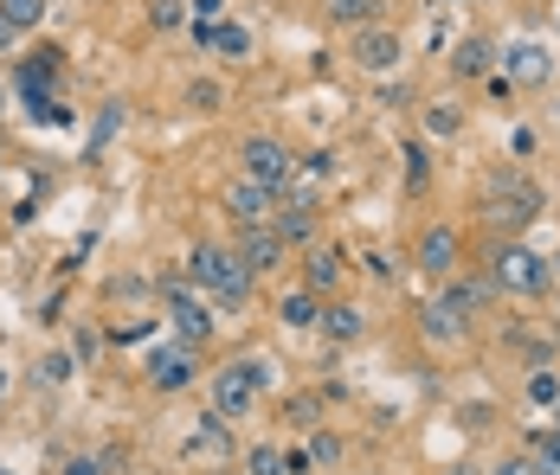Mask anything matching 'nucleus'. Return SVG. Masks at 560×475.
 Masks as SVG:
<instances>
[{
    "label": "nucleus",
    "mask_w": 560,
    "mask_h": 475,
    "mask_svg": "<svg viewBox=\"0 0 560 475\" xmlns=\"http://www.w3.org/2000/svg\"><path fill=\"white\" fill-rule=\"evenodd\" d=\"M341 276H348V258H341L336 245H316V251L303 258V289H310V296H336Z\"/></svg>",
    "instance_id": "nucleus-15"
},
{
    "label": "nucleus",
    "mask_w": 560,
    "mask_h": 475,
    "mask_svg": "<svg viewBox=\"0 0 560 475\" xmlns=\"http://www.w3.org/2000/svg\"><path fill=\"white\" fill-rule=\"evenodd\" d=\"M187 463H207V470H220V463H232V430H225L220 412H207L200 418V430H187Z\"/></svg>",
    "instance_id": "nucleus-13"
},
{
    "label": "nucleus",
    "mask_w": 560,
    "mask_h": 475,
    "mask_svg": "<svg viewBox=\"0 0 560 475\" xmlns=\"http://www.w3.org/2000/svg\"><path fill=\"white\" fill-rule=\"evenodd\" d=\"M497 64H503V78L515 84V91H541V84L555 78L560 58L548 52V46H535V39H509L503 52H497Z\"/></svg>",
    "instance_id": "nucleus-9"
},
{
    "label": "nucleus",
    "mask_w": 560,
    "mask_h": 475,
    "mask_svg": "<svg viewBox=\"0 0 560 475\" xmlns=\"http://www.w3.org/2000/svg\"><path fill=\"white\" fill-rule=\"evenodd\" d=\"M7 385H13V379H7V367H0V399H7Z\"/></svg>",
    "instance_id": "nucleus-37"
},
{
    "label": "nucleus",
    "mask_w": 560,
    "mask_h": 475,
    "mask_svg": "<svg viewBox=\"0 0 560 475\" xmlns=\"http://www.w3.org/2000/svg\"><path fill=\"white\" fill-rule=\"evenodd\" d=\"M296 167H303V161L290 155L278 135H252V142L238 149V174H252V180H265V187H278V193L296 180Z\"/></svg>",
    "instance_id": "nucleus-6"
},
{
    "label": "nucleus",
    "mask_w": 560,
    "mask_h": 475,
    "mask_svg": "<svg viewBox=\"0 0 560 475\" xmlns=\"http://www.w3.org/2000/svg\"><path fill=\"white\" fill-rule=\"evenodd\" d=\"M290 424H303V430H310V424H316V405H310V399H296V405H290Z\"/></svg>",
    "instance_id": "nucleus-35"
},
{
    "label": "nucleus",
    "mask_w": 560,
    "mask_h": 475,
    "mask_svg": "<svg viewBox=\"0 0 560 475\" xmlns=\"http://www.w3.org/2000/svg\"><path fill=\"white\" fill-rule=\"evenodd\" d=\"M399 161H406V187H412V193H425V187H432V161H425V149L412 142Z\"/></svg>",
    "instance_id": "nucleus-27"
},
{
    "label": "nucleus",
    "mask_w": 560,
    "mask_h": 475,
    "mask_svg": "<svg viewBox=\"0 0 560 475\" xmlns=\"http://www.w3.org/2000/svg\"><path fill=\"white\" fill-rule=\"evenodd\" d=\"M0 104H7V91H0Z\"/></svg>",
    "instance_id": "nucleus-40"
},
{
    "label": "nucleus",
    "mask_w": 560,
    "mask_h": 475,
    "mask_svg": "<svg viewBox=\"0 0 560 475\" xmlns=\"http://www.w3.org/2000/svg\"><path fill=\"white\" fill-rule=\"evenodd\" d=\"M187 104H194V109H220V84H194V91H187Z\"/></svg>",
    "instance_id": "nucleus-32"
},
{
    "label": "nucleus",
    "mask_w": 560,
    "mask_h": 475,
    "mask_svg": "<svg viewBox=\"0 0 560 475\" xmlns=\"http://www.w3.org/2000/svg\"><path fill=\"white\" fill-rule=\"evenodd\" d=\"M354 64L374 71V78H387V71L406 64V39L387 33V26H361V33H354Z\"/></svg>",
    "instance_id": "nucleus-11"
},
{
    "label": "nucleus",
    "mask_w": 560,
    "mask_h": 475,
    "mask_svg": "<svg viewBox=\"0 0 560 475\" xmlns=\"http://www.w3.org/2000/svg\"><path fill=\"white\" fill-rule=\"evenodd\" d=\"M104 470H110L104 456H71V463H65L58 475H104Z\"/></svg>",
    "instance_id": "nucleus-31"
},
{
    "label": "nucleus",
    "mask_w": 560,
    "mask_h": 475,
    "mask_svg": "<svg viewBox=\"0 0 560 475\" xmlns=\"http://www.w3.org/2000/svg\"><path fill=\"white\" fill-rule=\"evenodd\" d=\"M548 20H555V26H560V0H555V13H548Z\"/></svg>",
    "instance_id": "nucleus-39"
},
{
    "label": "nucleus",
    "mask_w": 560,
    "mask_h": 475,
    "mask_svg": "<svg viewBox=\"0 0 560 475\" xmlns=\"http://www.w3.org/2000/svg\"><path fill=\"white\" fill-rule=\"evenodd\" d=\"M162 302H168V321H174V334H180L187 347H207V341H213V302H207L187 276L162 283Z\"/></svg>",
    "instance_id": "nucleus-4"
},
{
    "label": "nucleus",
    "mask_w": 560,
    "mask_h": 475,
    "mask_svg": "<svg viewBox=\"0 0 560 475\" xmlns=\"http://www.w3.org/2000/svg\"><path fill=\"white\" fill-rule=\"evenodd\" d=\"M535 212H541V187H535L522 167H509V174H497V180H490V193H483V218H490V225L522 231Z\"/></svg>",
    "instance_id": "nucleus-2"
},
{
    "label": "nucleus",
    "mask_w": 560,
    "mask_h": 475,
    "mask_svg": "<svg viewBox=\"0 0 560 475\" xmlns=\"http://www.w3.org/2000/svg\"><path fill=\"white\" fill-rule=\"evenodd\" d=\"M323 334H329L336 347H354V341L368 334V316H361L354 302H323Z\"/></svg>",
    "instance_id": "nucleus-18"
},
{
    "label": "nucleus",
    "mask_w": 560,
    "mask_h": 475,
    "mask_svg": "<svg viewBox=\"0 0 560 475\" xmlns=\"http://www.w3.org/2000/svg\"><path fill=\"white\" fill-rule=\"evenodd\" d=\"M412 258H419V270H425L432 283H451V276H457V258H464V238H457V225H425Z\"/></svg>",
    "instance_id": "nucleus-10"
},
{
    "label": "nucleus",
    "mask_w": 560,
    "mask_h": 475,
    "mask_svg": "<svg viewBox=\"0 0 560 475\" xmlns=\"http://www.w3.org/2000/svg\"><path fill=\"white\" fill-rule=\"evenodd\" d=\"M490 64H497V46L490 39H477V33L457 39V52H451V71L457 78H490Z\"/></svg>",
    "instance_id": "nucleus-20"
},
{
    "label": "nucleus",
    "mask_w": 560,
    "mask_h": 475,
    "mask_svg": "<svg viewBox=\"0 0 560 475\" xmlns=\"http://www.w3.org/2000/svg\"><path fill=\"white\" fill-rule=\"evenodd\" d=\"M0 475H13V470H0Z\"/></svg>",
    "instance_id": "nucleus-41"
},
{
    "label": "nucleus",
    "mask_w": 560,
    "mask_h": 475,
    "mask_svg": "<svg viewBox=\"0 0 560 475\" xmlns=\"http://www.w3.org/2000/svg\"><path fill=\"white\" fill-rule=\"evenodd\" d=\"M39 379H46V385H65V379H71V354H46V360H39Z\"/></svg>",
    "instance_id": "nucleus-30"
},
{
    "label": "nucleus",
    "mask_w": 560,
    "mask_h": 475,
    "mask_svg": "<svg viewBox=\"0 0 560 475\" xmlns=\"http://www.w3.org/2000/svg\"><path fill=\"white\" fill-rule=\"evenodd\" d=\"M368 13H374V0H329V20H336V26H354V33L374 26Z\"/></svg>",
    "instance_id": "nucleus-26"
},
{
    "label": "nucleus",
    "mask_w": 560,
    "mask_h": 475,
    "mask_svg": "<svg viewBox=\"0 0 560 475\" xmlns=\"http://www.w3.org/2000/svg\"><path fill=\"white\" fill-rule=\"evenodd\" d=\"M528 450H535V470H541V475H560V424L535 430V437H528Z\"/></svg>",
    "instance_id": "nucleus-24"
},
{
    "label": "nucleus",
    "mask_w": 560,
    "mask_h": 475,
    "mask_svg": "<svg viewBox=\"0 0 560 475\" xmlns=\"http://www.w3.org/2000/svg\"><path fill=\"white\" fill-rule=\"evenodd\" d=\"M13 39H20V26H13V20H7V13H0V52H7V46H13Z\"/></svg>",
    "instance_id": "nucleus-36"
},
{
    "label": "nucleus",
    "mask_w": 560,
    "mask_h": 475,
    "mask_svg": "<svg viewBox=\"0 0 560 475\" xmlns=\"http://www.w3.org/2000/svg\"><path fill=\"white\" fill-rule=\"evenodd\" d=\"M548 258H535V251H522V245H503L497 251V289L509 296H548L555 289V276H548Z\"/></svg>",
    "instance_id": "nucleus-5"
},
{
    "label": "nucleus",
    "mask_w": 560,
    "mask_h": 475,
    "mask_svg": "<svg viewBox=\"0 0 560 475\" xmlns=\"http://www.w3.org/2000/svg\"><path fill=\"white\" fill-rule=\"evenodd\" d=\"M451 475H477V470H464V463H457V470H451Z\"/></svg>",
    "instance_id": "nucleus-38"
},
{
    "label": "nucleus",
    "mask_w": 560,
    "mask_h": 475,
    "mask_svg": "<svg viewBox=\"0 0 560 475\" xmlns=\"http://www.w3.org/2000/svg\"><path fill=\"white\" fill-rule=\"evenodd\" d=\"M464 328H470V321L457 316L445 296H439V302H425V321H419V334H425L432 347H451V341H464Z\"/></svg>",
    "instance_id": "nucleus-17"
},
{
    "label": "nucleus",
    "mask_w": 560,
    "mask_h": 475,
    "mask_svg": "<svg viewBox=\"0 0 560 475\" xmlns=\"http://www.w3.org/2000/svg\"><path fill=\"white\" fill-rule=\"evenodd\" d=\"M0 13L26 33V26H39V20H46V0H0Z\"/></svg>",
    "instance_id": "nucleus-28"
},
{
    "label": "nucleus",
    "mask_w": 560,
    "mask_h": 475,
    "mask_svg": "<svg viewBox=\"0 0 560 475\" xmlns=\"http://www.w3.org/2000/svg\"><path fill=\"white\" fill-rule=\"evenodd\" d=\"M187 283H194L207 302H220V309H245L258 276L238 264V251H232V245H200V251L187 258Z\"/></svg>",
    "instance_id": "nucleus-1"
},
{
    "label": "nucleus",
    "mask_w": 560,
    "mask_h": 475,
    "mask_svg": "<svg viewBox=\"0 0 560 475\" xmlns=\"http://www.w3.org/2000/svg\"><path fill=\"white\" fill-rule=\"evenodd\" d=\"M425 135H432V142L464 135V109H457V104H425Z\"/></svg>",
    "instance_id": "nucleus-22"
},
{
    "label": "nucleus",
    "mask_w": 560,
    "mask_h": 475,
    "mask_svg": "<svg viewBox=\"0 0 560 475\" xmlns=\"http://www.w3.org/2000/svg\"><path fill=\"white\" fill-rule=\"evenodd\" d=\"M232 251H238V264L252 270V276H265V270L283 264L290 245L278 238V225H238V245H232Z\"/></svg>",
    "instance_id": "nucleus-12"
},
{
    "label": "nucleus",
    "mask_w": 560,
    "mask_h": 475,
    "mask_svg": "<svg viewBox=\"0 0 560 475\" xmlns=\"http://www.w3.org/2000/svg\"><path fill=\"white\" fill-rule=\"evenodd\" d=\"M283 328H296V334H310V328H323V296H310V289H290L278 302Z\"/></svg>",
    "instance_id": "nucleus-21"
},
{
    "label": "nucleus",
    "mask_w": 560,
    "mask_h": 475,
    "mask_svg": "<svg viewBox=\"0 0 560 475\" xmlns=\"http://www.w3.org/2000/svg\"><path fill=\"white\" fill-rule=\"evenodd\" d=\"M252 475H290V450H278V443H252Z\"/></svg>",
    "instance_id": "nucleus-25"
},
{
    "label": "nucleus",
    "mask_w": 560,
    "mask_h": 475,
    "mask_svg": "<svg viewBox=\"0 0 560 475\" xmlns=\"http://www.w3.org/2000/svg\"><path fill=\"white\" fill-rule=\"evenodd\" d=\"M142 372H149V385H155V392H187V385L200 379V347H187V341H168V347H149V360H142Z\"/></svg>",
    "instance_id": "nucleus-7"
},
{
    "label": "nucleus",
    "mask_w": 560,
    "mask_h": 475,
    "mask_svg": "<svg viewBox=\"0 0 560 475\" xmlns=\"http://www.w3.org/2000/svg\"><path fill=\"white\" fill-rule=\"evenodd\" d=\"M52 91H58V58L52 52L26 58V64H20V97H26V109H33V122L52 109Z\"/></svg>",
    "instance_id": "nucleus-14"
},
{
    "label": "nucleus",
    "mask_w": 560,
    "mask_h": 475,
    "mask_svg": "<svg viewBox=\"0 0 560 475\" xmlns=\"http://www.w3.org/2000/svg\"><path fill=\"white\" fill-rule=\"evenodd\" d=\"M490 475H541V470H535V456H503Z\"/></svg>",
    "instance_id": "nucleus-33"
},
{
    "label": "nucleus",
    "mask_w": 560,
    "mask_h": 475,
    "mask_svg": "<svg viewBox=\"0 0 560 475\" xmlns=\"http://www.w3.org/2000/svg\"><path fill=\"white\" fill-rule=\"evenodd\" d=\"M258 392H265V367H258V360H225V367L213 372V412H220L225 424L252 418Z\"/></svg>",
    "instance_id": "nucleus-3"
},
{
    "label": "nucleus",
    "mask_w": 560,
    "mask_h": 475,
    "mask_svg": "<svg viewBox=\"0 0 560 475\" xmlns=\"http://www.w3.org/2000/svg\"><path fill=\"white\" fill-rule=\"evenodd\" d=\"M194 46L213 58H252V33L238 20H220V26H194Z\"/></svg>",
    "instance_id": "nucleus-16"
},
{
    "label": "nucleus",
    "mask_w": 560,
    "mask_h": 475,
    "mask_svg": "<svg viewBox=\"0 0 560 475\" xmlns=\"http://www.w3.org/2000/svg\"><path fill=\"white\" fill-rule=\"evenodd\" d=\"M149 20H155V33H174V26L187 20V7H174V0H155V7H149Z\"/></svg>",
    "instance_id": "nucleus-29"
},
{
    "label": "nucleus",
    "mask_w": 560,
    "mask_h": 475,
    "mask_svg": "<svg viewBox=\"0 0 560 475\" xmlns=\"http://www.w3.org/2000/svg\"><path fill=\"white\" fill-rule=\"evenodd\" d=\"M439 296H445V302H451L464 321H477L483 309H490V283H477V276H451Z\"/></svg>",
    "instance_id": "nucleus-19"
},
{
    "label": "nucleus",
    "mask_w": 560,
    "mask_h": 475,
    "mask_svg": "<svg viewBox=\"0 0 560 475\" xmlns=\"http://www.w3.org/2000/svg\"><path fill=\"white\" fill-rule=\"evenodd\" d=\"M220 200H225V212H232L238 225H271V218H278V206H283L278 187H265V180H252V174H232Z\"/></svg>",
    "instance_id": "nucleus-8"
},
{
    "label": "nucleus",
    "mask_w": 560,
    "mask_h": 475,
    "mask_svg": "<svg viewBox=\"0 0 560 475\" xmlns=\"http://www.w3.org/2000/svg\"><path fill=\"white\" fill-rule=\"evenodd\" d=\"M220 7L225 0H194V26H220Z\"/></svg>",
    "instance_id": "nucleus-34"
},
{
    "label": "nucleus",
    "mask_w": 560,
    "mask_h": 475,
    "mask_svg": "<svg viewBox=\"0 0 560 475\" xmlns=\"http://www.w3.org/2000/svg\"><path fill=\"white\" fill-rule=\"evenodd\" d=\"M522 392H528V405H548V412H560V372L555 367H535Z\"/></svg>",
    "instance_id": "nucleus-23"
}]
</instances>
